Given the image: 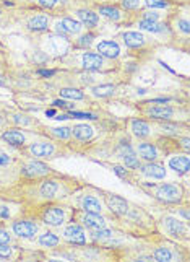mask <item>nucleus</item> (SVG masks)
I'll list each match as a JSON object with an SVG mask.
<instances>
[{
    "label": "nucleus",
    "mask_w": 190,
    "mask_h": 262,
    "mask_svg": "<svg viewBox=\"0 0 190 262\" xmlns=\"http://www.w3.org/2000/svg\"><path fill=\"white\" fill-rule=\"evenodd\" d=\"M184 192H182V187L179 184H161L156 192H155V197L161 202H166V204H177L180 202V199H182Z\"/></svg>",
    "instance_id": "1"
},
{
    "label": "nucleus",
    "mask_w": 190,
    "mask_h": 262,
    "mask_svg": "<svg viewBox=\"0 0 190 262\" xmlns=\"http://www.w3.org/2000/svg\"><path fill=\"white\" fill-rule=\"evenodd\" d=\"M70 51V41L62 34H52L46 41V52L52 56H63Z\"/></svg>",
    "instance_id": "2"
},
{
    "label": "nucleus",
    "mask_w": 190,
    "mask_h": 262,
    "mask_svg": "<svg viewBox=\"0 0 190 262\" xmlns=\"http://www.w3.org/2000/svg\"><path fill=\"white\" fill-rule=\"evenodd\" d=\"M12 230L16 236L25 238V239H33L39 231L38 223L30 222V220H16L12 225Z\"/></svg>",
    "instance_id": "3"
},
{
    "label": "nucleus",
    "mask_w": 190,
    "mask_h": 262,
    "mask_svg": "<svg viewBox=\"0 0 190 262\" xmlns=\"http://www.w3.org/2000/svg\"><path fill=\"white\" fill-rule=\"evenodd\" d=\"M41 219L44 223L49 225V227H60V225L65 223V209L51 205L48 209H44Z\"/></svg>",
    "instance_id": "4"
},
{
    "label": "nucleus",
    "mask_w": 190,
    "mask_h": 262,
    "mask_svg": "<svg viewBox=\"0 0 190 262\" xmlns=\"http://www.w3.org/2000/svg\"><path fill=\"white\" fill-rule=\"evenodd\" d=\"M104 201H106L107 209H109L115 215H127V212H129V202H127L125 199L119 197V195H115V194H106L104 195Z\"/></svg>",
    "instance_id": "5"
},
{
    "label": "nucleus",
    "mask_w": 190,
    "mask_h": 262,
    "mask_svg": "<svg viewBox=\"0 0 190 262\" xmlns=\"http://www.w3.org/2000/svg\"><path fill=\"white\" fill-rule=\"evenodd\" d=\"M81 66H83L85 70L98 72L104 69L106 62H104V57L99 56L98 52H85L83 57H81Z\"/></svg>",
    "instance_id": "6"
},
{
    "label": "nucleus",
    "mask_w": 190,
    "mask_h": 262,
    "mask_svg": "<svg viewBox=\"0 0 190 262\" xmlns=\"http://www.w3.org/2000/svg\"><path fill=\"white\" fill-rule=\"evenodd\" d=\"M164 228H166V233L169 234V236H174V238H180V236L187 238V234H188L187 223L176 220V219H173V216H168V219L164 220Z\"/></svg>",
    "instance_id": "7"
},
{
    "label": "nucleus",
    "mask_w": 190,
    "mask_h": 262,
    "mask_svg": "<svg viewBox=\"0 0 190 262\" xmlns=\"http://www.w3.org/2000/svg\"><path fill=\"white\" fill-rule=\"evenodd\" d=\"M96 51H98L99 56H103L104 59H117L121 56L119 44H117L115 41H109V39L99 42L96 46Z\"/></svg>",
    "instance_id": "8"
},
{
    "label": "nucleus",
    "mask_w": 190,
    "mask_h": 262,
    "mask_svg": "<svg viewBox=\"0 0 190 262\" xmlns=\"http://www.w3.org/2000/svg\"><path fill=\"white\" fill-rule=\"evenodd\" d=\"M63 238H65L67 241H70V243H74V245H85V243H86L85 231L78 223L68 225V227L63 230Z\"/></svg>",
    "instance_id": "9"
},
{
    "label": "nucleus",
    "mask_w": 190,
    "mask_h": 262,
    "mask_svg": "<svg viewBox=\"0 0 190 262\" xmlns=\"http://www.w3.org/2000/svg\"><path fill=\"white\" fill-rule=\"evenodd\" d=\"M30 153L36 158H51L56 153V147L49 142H34L30 145Z\"/></svg>",
    "instance_id": "10"
},
{
    "label": "nucleus",
    "mask_w": 190,
    "mask_h": 262,
    "mask_svg": "<svg viewBox=\"0 0 190 262\" xmlns=\"http://www.w3.org/2000/svg\"><path fill=\"white\" fill-rule=\"evenodd\" d=\"M81 222L86 228L89 230H101L106 228V219L101 213H93V212H85L83 216H81Z\"/></svg>",
    "instance_id": "11"
},
{
    "label": "nucleus",
    "mask_w": 190,
    "mask_h": 262,
    "mask_svg": "<svg viewBox=\"0 0 190 262\" xmlns=\"http://www.w3.org/2000/svg\"><path fill=\"white\" fill-rule=\"evenodd\" d=\"M77 16L80 18V23L83 25V28H86V30H94L99 23L98 13L89 10V8H80L77 12Z\"/></svg>",
    "instance_id": "12"
},
{
    "label": "nucleus",
    "mask_w": 190,
    "mask_h": 262,
    "mask_svg": "<svg viewBox=\"0 0 190 262\" xmlns=\"http://www.w3.org/2000/svg\"><path fill=\"white\" fill-rule=\"evenodd\" d=\"M83 30V25L80 21L74 20V18H62V20L57 23V31L60 34H78Z\"/></svg>",
    "instance_id": "13"
},
{
    "label": "nucleus",
    "mask_w": 190,
    "mask_h": 262,
    "mask_svg": "<svg viewBox=\"0 0 190 262\" xmlns=\"http://www.w3.org/2000/svg\"><path fill=\"white\" fill-rule=\"evenodd\" d=\"M147 116L151 119H159V121H171L174 117V110L169 106H153L147 110Z\"/></svg>",
    "instance_id": "14"
},
{
    "label": "nucleus",
    "mask_w": 190,
    "mask_h": 262,
    "mask_svg": "<svg viewBox=\"0 0 190 262\" xmlns=\"http://www.w3.org/2000/svg\"><path fill=\"white\" fill-rule=\"evenodd\" d=\"M119 153H121V157H122V160H124V163H125L127 168H132V169L140 168V160L133 153V150H132V147L129 145V143H124V145H121L119 147Z\"/></svg>",
    "instance_id": "15"
},
{
    "label": "nucleus",
    "mask_w": 190,
    "mask_h": 262,
    "mask_svg": "<svg viewBox=\"0 0 190 262\" xmlns=\"http://www.w3.org/2000/svg\"><path fill=\"white\" fill-rule=\"evenodd\" d=\"M122 39H124L125 46L130 48V49H140V48L145 46V44H147V38H145L141 33H137V31H127V33H124Z\"/></svg>",
    "instance_id": "16"
},
{
    "label": "nucleus",
    "mask_w": 190,
    "mask_h": 262,
    "mask_svg": "<svg viewBox=\"0 0 190 262\" xmlns=\"http://www.w3.org/2000/svg\"><path fill=\"white\" fill-rule=\"evenodd\" d=\"M59 192V183L54 179H44L39 184V194L44 199H54Z\"/></svg>",
    "instance_id": "17"
},
{
    "label": "nucleus",
    "mask_w": 190,
    "mask_h": 262,
    "mask_svg": "<svg viewBox=\"0 0 190 262\" xmlns=\"http://www.w3.org/2000/svg\"><path fill=\"white\" fill-rule=\"evenodd\" d=\"M2 139L7 142V143H10V145L13 147H21L26 143V137H25V134L20 132V130H16V129H8L2 134Z\"/></svg>",
    "instance_id": "18"
},
{
    "label": "nucleus",
    "mask_w": 190,
    "mask_h": 262,
    "mask_svg": "<svg viewBox=\"0 0 190 262\" xmlns=\"http://www.w3.org/2000/svg\"><path fill=\"white\" fill-rule=\"evenodd\" d=\"M98 13H101L103 16L109 18L112 21H121L122 20V8L119 5H99Z\"/></svg>",
    "instance_id": "19"
},
{
    "label": "nucleus",
    "mask_w": 190,
    "mask_h": 262,
    "mask_svg": "<svg viewBox=\"0 0 190 262\" xmlns=\"http://www.w3.org/2000/svg\"><path fill=\"white\" fill-rule=\"evenodd\" d=\"M81 210L83 212H93V213H101L103 212V204L98 201L94 195H85L81 199Z\"/></svg>",
    "instance_id": "20"
},
{
    "label": "nucleus",
    "mask_w": 190,
    "mask_h": 262,
    "mask_svg": "<svg viewBox=\"0 0 190 262\" xmlns=\"http://www.w3.org/2000/svg\"><path fill=\"white\" fill-rule=\"evenodd\" d=\"M141 173L147 178H151V179H164L166 178V169L161 165L153 163V161H150L148 165H145L141 168Z\"/></svg>",
    "instance_id": "21"
},
{
    "label": "nucleus",
    "mask_w": 190,
    "mask_h": 262,
    "mask_svg": "<svg viewBox=\"0 0 190 262\" xmlns=\"http://www.w3.org/2000/svg\"><path fill=\"white\" fill-rule=\"evenodd\" d=\"M28 30L30 31H36V33H42L49 28V18L48 15H36L28 21Z\"/></svg>",
    "instance_id": "22"
},
{
    "label": "nucleus",
    "mask_w": 190,
    "mask_h": 262,
    "mask_svg": "<svg viewBox=\"0 0 190 262\" xmlns=\"http://www.w3.org/2000/svg\"><path fill=\"white\" fill-rule=\"evenodd\" d=\"M137 150H138V155L143 160H147V161H155L158 158V148L153 145V143H150V142L138 143Z\"/></svg>",
    "instance_id": "23"
},
{
    "label": "nucleus",
    "mask_w": 190,
    "mask_h": 262,
    "mask_svg": "<svg viewBox=\"0 0 190 262\" xmlns=\"http://www.w3.org/2000/svg\"><path fill=\"white\" fill-rule=\"evenodd\" d=\"M169 168L174 169L179 174H185L188 171V157L187 155H177L169 160Z\"/></svg>",
    "instance_id": "24"
},
{
    "label": "nucleus",
    "mask_w": 190,
    "mask_h": 262,
    "mask_svg": "<svg viewBox=\"0 0 190 262\" xmlns=\"http://www.w3.org/2000/svg\"><path fill=\"white\" fill-rule=\"evenodd\" d=\"M72 134H74V137L78 139V140H88L93 137V127L88 124H77L74 125V129H72Z\"/></svg>",
    "instance_id": "25"
},
{
    "label": "nucleus",
    "mask_w": 190,
    "mask_h": 262,
    "mask_svg": "<svg viewBox=\"0 0 190 262\" xmlns=\"http://www.w3.org/2000/svg\"><path fill=\"white\" fill-rule=\"evenodd\" d=\"M23 173L25 174H28V176H36V178H39V176H44V174H48L49 173V168L46 165H42V163H36V161H33V163L30 165H26L23 168Z\"/></svg>",
    "instance_id": "26"
},
{
    "label": "nucleus",
    "mask_w": 190,
    "mask_h": 262,
    "mask_svg": "<svg viewBox=\"0 0 190 262\" xmlns=\"http://www.w3.org/2000/svg\"><path fill=\"white\" fill-rule=\"evenodd\" d=\"M150 130H151V127L148 122H145L141 119H132V132L137 135V137H140V139L148 137Z\"/></svg>",
    "instance_id": "27"
},
{
    "label": "nucleus",
    "mask_w": 190,
    "mask_h": 262,
    "mask_svg": "<svg viewBox=\"0 0 190 262\" xmlns=\"http://www.w3.org/2000/svg\"><path fill=\"white\" fill-rule=\"evenodd\" d=\"M138 26H140V30L143 31H150V33H161V31H164L166 28V25H162L159 21H153V20H141L138 21Z\"/></svg>",
    "instance_id": "28"
},
{
    "label": "nucleus",
    "mask_w": 190,
    "mask_h": 262,
    "mask_svg": "<svg viewBox=\"0 0 190 262\" xmlns=\"http://www.w3.org/2000/svg\"><path fill=\"white\" fill-rule=\"evenodd\" d=\"M59 243H60L59 236L56 233H52V231H46V233L39 236V245L44 246V248H56Z\"/></svg>",
    "instance_id": "29"
},
{
    "label": "nucleus",
    "mask_w": 190,
    "mask_h": 262,
    "mask_svg": "<svg viewBox=\"0 0 190 262\" xmlns=\"http://www.w3.org/2000/svg\"><path fill=\"white\" fill-rule=\"evenodd\" d=\"M59 95L62 98H67V99H83L85 98L83 92H80L78 88H62L59 92Z\"/></svg>",
    "instance_id": "30"
},
{
    "label": "nucleus",
    "mask_w": 190,
    "mask_h": 262,
    "mask_svg": "<svg viewBox=\"0 0 190 262\" xmlns=\"http://www.w3.org/2000/svg\"><path fill=\"white\" fill-rule=\"evenodd\" d=\"M143 5V0H121V8L127 12H138Z\"/></svg>",
    "instance_id": "31"
},
{
    "label": "nucleus",
    "mask_w": 190,
    "mask_h": 262,
    "mask_svg": "<svg viewBox=\"0 0 190 262\" xmlns=\"http://www.w3.org/2000/svg\"><path fill=\"white\" fill-rule=\"evenodd\" d=\"M155 259L156 260H159V262H164V260H173L174 259V254L171 252L168 248H158L156 251H155Z\"/></svg>",
    "instance_id": "32"
},
{
    "label": "nucleus",
    "mask_w": 190,
    "mask_h": 262,
    "mask_svg": "<svg viewBox=\"0 0 190 262\" xmlns=\"http://www.w3.org/2000/svg\"><path fill=\"white\" fill-rule=\"evenodd\" d=\"M114 92H115L114 85H103V86H94L93 88V93L96 96H109V95H114Z\"/></svg>",
    "instance_id": "33"
},
{
    "label": "nucleus",
    "mask_w": 190,
    "mask_h": 262,
    "mask_svg": "<svg viewBox=\"0 0 190 262\" xmlns=\"http://www.w3.org/2000/svg\"><path fill=\"white\" fill-rule=\"evenodd\" d=\"M145 5H148L151 8H168L171 5L169 0H143Z\"/></svg>",
    "instance_id": "34"
},
{
    "label": "nucleus",
    "mask_w": 190,
    "mask_h": 262,
    "mask_svg": "<svg viewBox=\"0 0 190 262\" xmlns=\"http://www.w3.org/2000/svg\"><path fill=\"white\" fill-rule=\"evenodd\" d=\"M52 135H56L57 139H63V140H67L70 137V129L67 127H56V129H49Z\"/></svg>",
    "instance_id": "35"
},
{
    "label": "nucleus",
    "mask_w": 190,
    "mask_h": 262,
    "mask_svg": "<svg viewBox=\"0 0 190 262\" xmlns=\"http://www.w3.org/2000/svg\"><path fill=\"white\" fill-rule=\"evenodd\" d=\"M59 2H62V0H36V4L42 8H56Z\"/></svg>",
    "instance_id": "36"
},
{
    "label": "nucleus",
    "mask_w": 190,
    "mask_h": 262,
    "mask_svg": "<svg viewBox=\"0 0 190 262\" xmlns=\"http://www.w3.org/2000/svg\"><path fill=\"white\" fill-rule=\"evenodd\" d=\"M93 39H94V34L88 33V34L81 36V38L78 39V46H89V44L93 42Z\"/></svg>",
    "instance_id": "37"
},
{
    "label": "nucleus",
    "mask_w": 190,
    "mask_h": 262,
    "mask_svg": "<svg viewBox=\"0 0 190 262\" xmlns=\"http://www.w3.org/2000/svg\"><path fill=\"white\" fill-rule=\"evenodd\" d=\"M12 256V248L8 246V243L0 245V257H10Z\"/></svg>",
    "instance_id": "38"
},
{
    "label": "nucleus",
    "mask_w": 190,
    "mask_h": 262,
    "mask_svg": "<svg viewBox=\"0 0 190 262\" xmlns=\"http://www.w3.org/2000/svg\"><path fill=\"white\" fill-rule=\"evenodd\" d=\"M143 20H153V21H158L159 20V13L156 12H143Z\"/></svg>",
    "instance_id": "39"
},
{
    "label": "nucleus",
    "mask_w": 190,
    "mask_h": 262,
    "mask_svg": "<svg viewBox=\"0 0 190 262\" xmlns=\"http://www.w3.org/2000/svg\"><path fill=\"white\" fill-rule=\"evenodd\" d=\"M12 241V236L8 234V231L0 228V245H4V243H10Z\"/></svg>",
    "instance_id": "40"
},
{
    "label": "nucleus",
    "mask_w": 190,
    "mask_h": 262,
    "mask_svg": "<svg viewBox=\"0 0 190 262\" xmlns=\"http://www.w3.org/2000/svg\"><path fill=\"white\" fill-rule=\"evenodd\" d=\"M12 161V158L7 155V153H0V166H5Z\"/></svg>",
    "instance_id": "41"
},
{
    "label": "nucleus",
    "mask_w": 190,
    "mask_h": 262,
    "mask_svg": "<svg viewBox=\"0 0 190 262\" xmlns=\"http://www.w3.org/2000/svg\"><path fill=\"white\" fill-rule=\"evenodd\" d=\"M0 219H10V209L8 207H0Z\"/></svg>",
    "instance_id": "42"
},
{
    "label": "nucleus",
    "mask_w": 190,
    "mask_h": 262,
    "mask_svg": "<svg viewBox=\"0 0 190 262\" xmlns=\"http://www.w3.org/2000/svg\"><path fill=\"white\" fill-rule=\"evenodd\" d=\"M114 171H115V173L119 174L121 178H127V169H124L122 166H115Z\"/></svg>",
    "instance_id": "43"
},
{
    "label": "nucleus",
    "mask_w": 190,
    "mask_h": 262,
    "mask_svg": "<svg viewBox=\"0 0 190 262\" xmlns=\"http://www.w3.org/2000/svg\"><path fill=\"white\" fill-rule=\"evenodd\" d=\"M4 85H7V80L2 74H0V86H4Z\"/></svg>",
    "instance_id": "44"
},
{
    "label": "nucleus",
    "mask_w": 190,
    "mask_h": 262,
    "mask_svg": "<svg viewBox=\"0 0 190 262\" xmlns=\"http://www.w3.org/2000/svg\"><path fill=\"white\" fill-rule=\"evenodd\" d=\"M0 56H2V52H0Z\"/></svg>",
    "instance_id": "45"
},
{
    "label": "nucleus",
    "mask_w": 190,
    "mask_h": 262,
    "mask_svg": "<svg viewBox=\"0 0 190 262\" xmlns=\"http://www.w3.org/2000/svg\"><path fill=\"white\" fill-rule=\"evenodd\" d=\"M0 13H2V10H0Z\"/></svg>",
    "instance_id": "46"
}]
</instances>
